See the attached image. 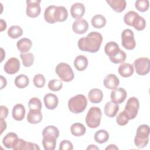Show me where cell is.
Listing matches in <instances>:
<instances>
[{"label":"cell","instance_id":"obj_48","mask_svg":"<svg viewBox=\"0 0 150 150\" xmlns=\"http://www.w3.org/2000/svg\"><path fill=\"white\" fill-rule=\"evenodd\" d=\"M6 28V24L5 21H4L3 19H1V31L2 32L4 30H5Z\"/></svg>","mask_w":150,"mask_h":150},{"label":"cell","instance_id":"obj_25","mask_svg":"<svg viewBox=\"0 0 150 150\" xmlns=\"http://www.w3.org/2000/svg\"><path fill=\"white\" fill-rule=\"evenodd\" d=\"M32 45V41L28 38H22L18 41L16 46L18 49L21 53H24L28 52Z\"/></svg>","mask_w":150,"mask_h":150},{"label":"cell","instance_id":"obj_50","mask_svg":"<svg viewBox=\"0 0 150 150\" xmlns=\"http://www.w3.org/2000/svg\"><path fill=\"white\" fill-rule=\"evenodd\" d=\"M87 149H99V148L95 145H90L87 148Z\"/></svg>","mask_w":150,"mask_h":150},{"label":"cell","instance_id":"obj_35","mask_svg":"<svg viewBox=\"0 0 150 150\" xmlns=\"http://www.w3.org/2000/svg\"><path fill=\"white\" fill-rule=\"evenodd\" d=\"M126 57L127 56L125 53L122 50L120 49L118 51L114 56L109 58L111 62L115 64H118V63H124L126 59Z\"/></svg>","mask_w":150,"mask_h":150},{"label":"cell","instance_id":"obj_38","mask_svg":"<svg viewBox=\"0 0 150 150\" xmlns=\"http://www.w3.org/2000/svg\"><path fill=\"white\" fill-rule=\"evenodd\" d=\"M63 87V83L60 80L53 79L49 81L48 88L53 91H57L62 89Z\"/></svg>","mask_w":150,"mask_h":150},{"label":"cell","instance_id":"obj_4","mask_svg":"<svg viewBox=\"0 0 150 150\" xmlns=\"http://www.w3.org/2000/svg\"><path fill=\"white\" fill-rule=\"evenodd\" d=\"M149 132L150 129L148 125L142 124L138 127L134 138V143L137 148H143L146 146L149 141Z\"/></svg>","mask_w":150,"mask_h":150},{"label":"cell","instance_id":"obj_12","mask_svg":"<svg viewBox=\"0 0 150 150\" xmlns=\"http://www.w3.org/2000/svg\"><path fill=\"white\" fill-rule=\"evenodd\" d=\"M127 96L126 91L121 87L116 88L111 92V101L117 104H121L124 102Z\"/></svg>","mask_w":150,"mask_h":150},{"label":"cell","instance_id":"obj_28","mask_svg":"<svg viewBox=\"0 0 150 150\" xmlns=\"http://www.w3.org/2000/svg\"><path fill=\"white\" fill-rule=\"evenodd\" d=\"M70 131L74 136L80 137L86 133V128L83 124L76 122L71 125L70 127Z\"/></svg>","mask_w":150,"mask_h":150},{"label":"cell","instance_id":"obj_23","mask_svg":"<svg viewBox=\"0 0 150 150\" xmlns=\"http://www.w3.org/2000/svg\"><path fill=\"white\" fill-rule=\"evenodd\" d=\"M106 2L114 11L118 13L122 12L127 5L125 0H107Z\"/></svg>","mask_w":150,"mask_h":150},{"label":"cell","instance_id":"obj_1","mask_svg":"<svg viewBox=\"0 0 150 150\" xmlns=\"http://www.w3.org/2000/svg\"><path fill=\"white\" fill-rule=\"evenodd\" d=\"M103 41V36L98 32H91L86 37L80 38L78 40V47L80 50L90 53H96L100 48Z\"/></svg>","mask_w":150,"mask_h":150},{"label":"cell","instance_id":"obj_18","mask_svg":"<svg viewBox=\"0 0 150 150\" xmlns=\"http://www.w3.org/2000/svg\"><path fill=\"white\" fill-rule=\"evenodd\" d=\"M18 135L14 132L8 133L3 138L2 143L8 149H13L18 140Z\"/></svg>","mask_w":150,"mask_h":150},{"label":"cell","instance_id":"obj_31","mask_svg":"<svg viewBox=\"0 0 150 150\" xmlns=\"http://www.w3.org/2000/svg\"><path fill=\"white\" fill-rule=\"evenodd\" d=\"M109 138L108 132L104 129H100L94 134V140L99 144L106 142Z\"/></svg>","mask_w":150,"mask_h":150},{"label":"cell","instance_id":"obj_22","mask_svg":"<svg viewBox=\"0 0 150 150\" xmlns=\"http://www.w3.org/2000/svg\"><path fill=\"white\" fill-rule=\"evenodd\" d=\"M134 70L133 66L128 63H124L120 65L118 73L123 77H129L134 73Z\"/></svg>","mask_w":150,"mask_h":150},{"label":"cell","instance_id":"obj_43","mask_svg":"<svg viewBox=\"0 0 150 150\" xmlns=\"http://www.w3.org/2000/svg\"><path fill=\"white\" fill-rule=\"evenodd\" d=\"M128 121L129 119L128 118V116L124 111L120 112V114L117 115L116 118L117 123L121 126L125 125L127 124H128Z\"/></svg>","mask_w":150,"mask_h":150},{"label":"cell","instance_id":"obj_2","mask_svg":"<svg viewBox=\"0 0 150 150\" xmlns=\"http://www.w3.org/2000/svg\"><path fill=\"white\" fill-rule=\"evenodd\" d=\"M67 16V10L63 6H49L44 12L45 20L51 24L56 22H63L66 20Z\"/></svg>","mask_w":150,"mask_h":150},{"label":"cell","instance_id":"obj_36","mask_svg":"<svg viewBox=\"0 0 150 150\" xmlns=\"http://www.w3.org/2000/svg\"><path fill=\"white\" fill-rule=\"evenodd\" d=\"M23 34V30L19 26H12L8 30V36L12 39H17Z\"/></svg>","mask_w":150,"mask_h":150},{"label":"cell","instance_id":"obj_10","mask_svg":"<svg viewBox=\"0 0 150 150\" xmlns=\"http://www.w3.org/2000/svg\"><path fill=\"white\" fill-rule=\"evenodd\" d=\"M40 0H27L26 1V15L30 18L38 16L41 12L40 6Z\"/></svg>","mask_w":150,"mask_h":150},{"label":"cell","instance_id":"obj_32","mask_svg":"<svg viewBox=\"0 0 150 150\" xmlns=\"http://www.w3.org/2000/svg\"><path fill=\"white\" fill-rule=\"evenodd\" d=\"M29 83V78L25 74H21L16 77L15 79V86L19 88H25Z\"/></svg>","mask_w":150,"mask_h":150},{"label":"cell","instance_id":"obj_49","mask_svg":"<svg viewBox=\"0 0 150 150\" xmlns=\"http://www.w3.org/2000/svg\"><path fill=\"white\" fill-rule=\"evenodd\" d=\"M107 149H118V148L117 146H115V145L114 144H110L109 145V146H108L107 147L105 148V150Z\"/></svg>","mask_w":150,"mask_h":150},{"label":"cell","instance_id":"obj_17","mask_svg":"<svg viewBox=\"0 0 150 150\" xmlns=\"http://www.w3.org/2000/svg\"><path fill=\"white\" fill-rule=\"evenodd\" d=\"M119 84L118 78L114 74H108L104 79V85L108 89L114 90L117 88Z\"/></svg>","mask_w":150,"mask_h":150},{"label":"cell","instance_id":"obj_24","mask_svg":"<svg viewBox=\"0 0 150 150\" xmlns=\"http://www.w3.org/2000/svg\"><path fill=\"white\" fill-rule=\"evenodd\" d=\"M25 107L21 104H16L12 110V117L16 121H22L25 115Z\"/></svg>","mask_w":150,"mask_h":150},{"label":"cell","instance_id":"obj_20","mask_svg":"<svg viewBox=\"0 0 150 150\" xmlns=\"http://www.w3.org/2000/svg\"><path fill=\"white\" fill-rule=\"evenodd\" d=\"M42 114L41 110H29L27 115V120L30 124L39 123L42 120Z\"/></svg>","mask_w":150,"mask_h":150},{"label":"cell","instance_id":"obj_29","mask_svg":"<svg viewBox=\"0 0 150 150\" xmlns=\"http://www.w3.org/2000/svg\"><path fill=\"white\" fill-rule=\"evenodd\" d=\"M92 26L97 29H100L103 28L106 24V19L102 15H94L91 21Z\"/></svg>","mask_w":150,"mask_h":150},{"label":"cell","instance_id":"obj_9","mask_svg":"<svg viewBox=\"0 0 150 150\" xmlns=\"http://www.w3.org/2000/svg\"><path fill=\"white\" fill-rule=\"evenodd\" d=\"M122 46L127 50H132L136 46V42L132 30L129 29H125L121 33Z\"/></svg>","mask_w":150,"mask_h":150},{"label":"cell","instance_id":"obj_40","mask_svg":"<svg viewBox=\"0 0 150 150\" xmlns=\"http://www.w3.org/2000/svg\"><path fill=\"white\" fill-rule=\"evenodd\" d=\"M28 107L29 110H38L42 109V103L40 100L37 97H33L30 98L28 103Z\"/></svg>","mask_w":150,"mask_h":150},{"label":"cell","instance_id":"obj_6","mask_svg":"<svg viewBox=\"0 0 150 150\" xmlns=\"http://www.w3.org/2000/svg\"><path fill=\"white\" fill-rule=\"evenodd\" d=\"M55 71L57 75L59 77L61 80L63 81L69 82L71 81L74 77L73 71L70 66L67 63H59L56 67Z\"/></svg>","mask_w":150,"mask_h":150},{"label":"cell","instance_id":"obj_5","mask_svg":"<svg viewBox=\"0 0 150 150\" xmlns=\"http://www.w3.org/2000/svg\"><path fill=\"white\" fill-rule=\"evenodd\" d=\"M102 112L100 108L97 107H91L86 117V122L88 127L96 128L98 127L101 122Z\"/></svg>","mask_w":150,"mask_h":150},{"label":"cell","instance_id":"obj_8","mask_svg":"<svg viewBox=\"0 0 150 150\" xmlns=\"http://www.w3.org/2000/svg\"><path fill=\"white\" fill-rule=\"evenodd\" d=\"M134 66L136 73L140 76H144L149 72L150 62L148 57H139L135 60Z\"/></svg>","mask_w":150,"mask_h":150},{"label":"cell","instance_id":"obj_33","mask_svg":"<svg viewBox=\"0 0 150 150\" xmlns=\"http://www.w3.org/2000/svg\"><path fill=\"white\" fill-rule=\"evenodd\" d=\"M42 135L50 136L57 138L59 136V131L56 127L54 125H49L43 129Z\"/></svg>","mask_w":150,"mask_h":150},{"label":"cell","instance_id":"obj_47","mask_svg":"<svg viewBox=\"0 0 150 150\" xmlns=\"http://www.w3.org/2000/svg\"><path fill=\"white\" fill-rule=\"evenodd\" d=\"M1 89H2L6 86V80L2 76H1Z\"/></svg>","mask_w":150,"mask_h":150},{"label":"cell","instance_id":"obj_11","mask_svg":"<svg viewBox=\"0 0 150 150\" xmlns=\"http://www.w3.org/2000/svg\"><path fill=\"white\" fill-rule=\"evenodd\" d=\"M20 69V62L16 57L9 59L4 66L5 71L9 74L16 73Z\"/></svg>","mask_w":150,"mask_h":150},{"label":"cell","instance_id":"obj_7","mask_svg":"<svg viewBox=\"0 0 150 150\" xmlns=\"http://www.w3.org/2000/svg\"><path fill=\"white\" fill-rule=\"evenodd\" d=\"M139 108V103L137 98L132 97L128 100L124 111L128 116L129 120L134 119L136 117Z\"/></svg>","mask_w":150,"mask_h":150},{"label":"cell","instance_id":"obj_37","mask_svg":"<svg viewBox=\"0 0 150 150\" xmlns=\"http://www.w3.org/2000/svg\"><path fill=\"white\" fill-rule=\"evenodd\" d=\"M20 57L22 59V64L25 67H30L34 62V56L32 53H21Z\"/></svg>","mask_w":150,"mask_h":150},{"label":"cell","instance_id":"obj_27","mask_svg":"<svg viewBox=\"0 0 150 150\" xmlns=\"http://www.w3.org/2000/svg\"><path fill=\"white\" fill-rule=\"evenodd\" d=\"M57 138L50 136H43L42 145L45 150H54L56 148Z\"/></svg>","mask_w":150,"mask_h":150},{"label":"cell","instance_id":"obj_46","mask_svg":"<svg viewBox=\"0 0 150 150\" xmlns=\"http://www.w3.org/2000/svg\"><path fill=\"white\" fill-rule=\"evenodd\" d=\"M1 134H2L4 130L6 129V122L4 120V119H1Z\"/></svg>","mask_w":150,"mask_h":150},{"label":"cell","instance_id":"obj_44","mask_svg":"<svg viewBox=\"0 0 150 150\" xmlns=\"http://www.w3.org/2000/svg\"><path fill=\"white\" fill-rule=\"evenodd\" d=\"M73 145L69 140H63L60 143L59 150H72Z\"/></svg>","mask_w":150,"mask_h":150},{"label":"cell","instance_id":"obj_34","mask_svg":"<svg viewBox=\"0 0 150 150\" xmlns=\"http://www.w3.org/2000/svg\"><path fill=\"white\" fill-rule=\"evenodd\" d=\"M132 26H133L137 30H142L145 28L146 21L144 18L138 15L134 19Z\"/></svg>","mask_w":150,"mask_h":150},{"label":"cell","instance_id":"obj_26","mask_svg":"<svg viewBox=\"0 0 150 150\" xmlns=\"http://www.w3.org/2000/svg\"><path fill=\"white\" fill-rule=\"evenodd\" d=\"M88 60L87 57L83 55H79L77 56L74 61V66L75 68L79 71L84 70L88 66Z\"/></svg>","mask_w":150,"mask_h":150},{"label":"cell","instance_id":"obj_19","mask_svg":"<svg viewBox=\"0 0 150 150\" xmlns=\"http://www.w3.org/2000/svg\"><path fill=\"white\" fill-rule=\"evenodd\" d=\"M104 111L108 117H114L119 111V105L112 101L107 102L104 106Z\"/></svg>","mask_w":150,"mask_h":150},{"label":"cell","instance_id":"obj_14","mask_svg":"<svg viewBox=\"0 0 150 150\" xmlns=\"http://www.w3.org/2000/svg\"><path fill=\"white\" fill-rule=\"evenodd\" d=\"M85 13V6L82 3L76 2L73 4L70 8L71 16L75 19H81Z\"/></svg>","mask_w":150,"mask_h":150},{"label":"cell","instance_id":"obj_15","mask_svg":"<svg viewBox=\"0 0 150 150\" xmlns=\"http://www.w3.org/2000/svg\"><path fill=\"white\" fill-rule=\"evenodd\" d=\"M43 101L46 108L49 110L55 109L57 107L59 102L58 98L56 95L50 93L45 96Z\"/></svg>","mask_w":150,"mask_h":150},{"label":"cell","instance_id":"obj_41","mask_svg":"<svg viewBox=\"0 0 150 150\" xmlns=\"http://www.w3.org/2000/svg\"><path fill=\"white\" fill-rule=\"evenodd\" d=\"M33 81L35 87L38 88H42L45 86L46 80L43 74H37L34 76Z\"/></svg>","mask_w":150,"mask_h":150},{"label":"cell","instance_id":"obj_16","mask_svg":"<svg viewBox=\"0 0 150 150\" xmlns=\"http://www.w3.org/2000/svg\"><path fill=\"white\" fill-rule=\"evenodd\" d=\"M14 150H21V149H28V150H32V149H40L39 146L32 142H26L25 140L19 138L16 145L13 148Z\"/></svg>","mask_w":150,"mask_h":150},{"label":"cell","instance_id":"obj_3","mask_svg":"<svg viewBox=\"0 0 150 150\" xmlns=\"http://www.w3.org/2000/svg\"><path fill=\"white\" fill-rule=\"evenodd\" d=\"M87 105V100L85 96L77 94L70 98L68 101V108L74 114L83 112Z\"/></svg>","mask_w":150,"mask_h":150},{"label":"cell","instance_id":"obj_45","mask_svg":"<svg viewBox=\"0 0 150 150\" xmlns=\"http://www.w3.org/2000/svg\"><path fill=\"white\" fill-rule=\"evenodd\" d=\"M0 110H1V116H0L1 119L6 118L8 114V109L6 106L1 105Z\"/></svg>","mask_w":150,"mask_h":150},{"label":"cell","instance_id":"obj_39","mask_svg":"<svg viewBox=\"0 0 150 150\" xmlns=\"http://www.w3.org/2000/svg\"><path fill=\"white\" fill-rule=\"evenodd\" d=\"M149 6V1L148 0H138L135 3V6L136 9L140 12L146 11Z\"/></svg>","mask_w":150,"mask_h":150},{"label":"cell","instance_id":"obj_13","mask_svg":"<svg viewBox=\"0 0 150 150\" xmlns=\"http://www.w3.org/2000/svg\"><path fill=\"white\" fill-rule=\"evenodd\" d=\"M88 28V23L86 20L79 19L75 21L72 25V29L74 32L77 34L85 33Z\"/></svg>","mask_w":150,"mask_h":150},{"label":"cell","instance_id":"obj_30","mask_svg":"<svg viewBox=\"0 0 150 150\" xmlns=\"http://www.w3.org/2000/svg\"><path fill=\"white\" fill-rule=\"evenodd\" d=\"M119 49L118 45L115 42L112 41L108 42L104 47V52L109 57L114 56Z\"/></svg>","mask_w":150,"mask_h":150},{"label":"cell","instance_id":"obj_21","mask_svg":"<svg viewBox=\"0 0 150 150\" xmlns=\"http://www.w3.org/2000/svg\"><path fill=\"white\" fill-rule=\"evenodd\" d=\"M89 101L92 103H99L103 98V93L100 89L93 88L89 91L88 94Z\"/></svg>","mask_w":150,"mask_h":150},{"label":"cell","instance_id":"obj_42","mask_svg":"<svg viewBox=\"0 0 150 150\" xmlns=\"http://www.w3.org/2000/svg\"><path fill=\"white\" fill-rule=\"evenodd\" d=\"M138 15V13L134 11H129L126 13L124 16V22L129 26H132V23L135 19V18Z\"/></svg>","mask_w":150,"mask_h":150}]
</instances>
